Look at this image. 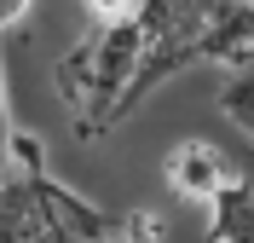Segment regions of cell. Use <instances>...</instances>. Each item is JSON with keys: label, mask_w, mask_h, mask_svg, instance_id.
I'll list each match as a JSON object with an SVG mask.
<instances>
[{"label": "cell", "mask_w": 254, "mask_h": 243, "mask_svg": "<svg viewBox=\"0 0 254 243\" xmlns=\"http://www.w3.org/2000/svg\"><path fill=\"white\" fill-rule=\"evenodd\" d=\"M98 243H162V220L150 209H127V214H110V226Z\"/></svg>", "instance_id": "5b68a950"}, {"label": "cell", "mask_w": 254, "mask_h": 243, "mask_svg": "<svg viewBox=\"0 0 254 243\" xmlns=\"http://www.w3.org/2000/svg\"><path fill=\"white\" fill-rule=\"evenodd\" d=\"M208 243H254V168L208 203Z\"/></svg>", "instance_id": "277c9868"}, {"label": "cell", "mask_w": 254, "mask_h": 243, "mask_svg": "<svg viewBox=\"0 0 254 243\" xmlns=\"http://www.w3.org/2000/svg\"><path fill=\"white\" fill-rule=\"evenodd\" d=\"M12 145H17V128H12V104H6V70H0V185L12 174Z\"/></svg>", "instance_id": "8992f818"}, {"label": "cell", "mask_w": 254, "mask_h": 243, "mask_svg": "<svg viewBox=\"0 0 254 243\" xmlns=\"http://www.w3.org/2000/svg\"><path fill=\"white\" fill-rule=\"evenodd\" d=\"M23 17H29V6H0V35H6V29H17Z\"/></svg>", "instance_id": "52a82bcc"}, {"label": "cell", "mask_w": 254, "mask_h": 243, "mask_svg": "<svg viewBox=\"0 0 254 243\" xmlns=\"http://www.w3.org/2000/svg\"><path fill=\"white\" fill-rule=\"evenodd\" d=\"M93 29L58 58V98L81 139H104L133 116V87L144 64V6H110L93 0L87 6Z\"/></svg>", "instance_id": "6da1fadb"}, {"label": "cell", "mask_w": 254, "mask_h": 243, "mask_svg": "<svg viewBox=\"0 0 254 243\" xmlns=\"http://www.w3.org/2000/svg\"><path fill=\"white\" fill-rule=\"evenodd\" d=\"M110 214L93 209L47 168L35 133H17L12 174L0 185V243H98Z\"/></svg>", "instance_id": "7a4b0ae2"}, {"label": "cell", "mask_w": 254, "mask_h": 243, "mask_svg": "<svg viewBox=\"0 0 254 243\" xmlns=\"http://www.w3.org/2000/svg\"><path fill=\"white\" fill-rule=\"evenodd\" d=\"M237 174H243V168L225 157L214 139H179V145L162 157V179H168V191L185 197V203H202V209H208Z\"/></svg>", "instance_id": "3957f363"}]
</instances>
